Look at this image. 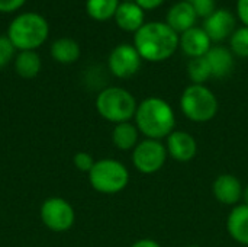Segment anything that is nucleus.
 I'll return each instance as SVG.
<instances>
[{
  "label": "nucleus",
  "instance_id": "9b49d317",
  "mask_svg": "<svg viewBox=\"0 0 248 247\" xmlns=\"http://www.w3.org/2000/svg\"><path fill=\"white\" fill-rule=\"evenodd\" d=\"M166 148L171 159L180 163H187L195 159L198 154V141L196 138L186 131L174 130L166 138Z\"/></svg>",
  "mask_w": 248,
  "mask_h": 247
},
{
  "label": "nucleus",
  "instance_id": "4be33fe9",
  "mask_svg": "<svg viewBox=\"0 0 248 247\" xmlns=\"http://www.w3.org/2000/svg\"><path fill=\"white\" fill-rule=\"evenodd\" d=\"M186 71L192 84H205L212 77L211 67L205 57L190 58V61L187 63Z\"/></svg>",
  "mask_w": 248,
  "mask_h": 247
},
{
  "label": "nucleus",
  "instance_id": "6ab92c4d",
  "mask_svg": "<svg viewBox=\"0 0 248 247\" xmlns=\"http://www.w3.org/2000/svg\"><path fill=\"white\" fill-rule=\"evenodd\" d=\"M112 143L118 150L132 151L140 143V131L132 121L116 124L112 131Z\"/></svg>",
  "mask_w": 248,
  "mask_h": 247
},
{
  "label": "nucleus",
  "instance_id": "7c9ffc66",
  "mask_svg": "<svg viewBox=\"0 0 248 247\" xmlns=\"http://www.w3.org/2000/svg\"><path fill=\"white\" fill-rule=\"evenodd\" d=\"M243 204L248 205V183L243 188Z\"/></svg>",
  "mask_w": 248,
  "mask_h": 247
},
{
  "label": "nucleus",
  "instance_id": "6e6552de",
  "mask_svg": "<svg viewBox=\"0 0 248 247\" xmlns=\"http://www.w3.org/2000/svg\"><path fill=\"white\" fill-rule=\"evenodd\" d=\"M39 217L42 224L54 233L68 231L76 221L73 205L60 197H51L45 199L41 205Z\"/></svg>",
  "mask_w": 248,
  "mask_h": 247
},
{
  "label": "nucleus",
  "instance_id": "c756f323",
  "mask_svg": "<svg viewBox=\"0 0 248 247\" xmlns=\"http://www.w3.org/2000/svg\"><path fill=\"white\" fill-rule=\"evenodd\" d=\"M129 247H161V245L153 239H141L138 242H135L134 245H131Z\"/></svg>",
  "mask_w": 248,
  "mask_h": 247
},
{
  "label": "nucleus",
  "instance_id": "5701e85b",
  "mask_svg": "<svg viewBox=\"0 0 248 247\" xmlns=\"http://www.w3.org/2000/svg\"><path fill=\"white\" fill-rule=\"evenodd\" d=\"M230 49L240 58H248V26H241L234 31L230 38Z\"/></svg>",
  "mask_w": 248,
  "mask_h": 247
},
{
  "label": "nucleus",
  "instance_id": "393cba45",
  "mask_svg": "<svg viewBox=\"0 0 248 247\" xmlns=\"http://www.w3.org/2000/svg\"><path fill=\"white\" fill-rule=\"evenodd\" d=\"M94 163H96V160L93 159V156L90 153H86V151H78L73 157L74 167L80 172H84V173H89L92 170V167L94 166Z\"/></svg>",
  "mask_w": 248,
  "mask_h": 247
},
{
  "label": "nucleus",
  "instance_id": "aec40b11",
  "mask_svg": "<svg viewBox=\"0 0 248 247\" xmlns=\"http://www.w3.org/2000/svg\"><path fill=\"white\" fill-rule=\"evenodd\" d=\"M42 68L41 57L36 51H19L15 57V71L22 79H33Z\"/></svg>",
  "mask_w": 248,
  "mask_h": 247
},
{
  "label": "nucleus",
  "instance_id": "423d86ee",
  "mask_svg": "<svg viewBox=\"0 0 248 247\" xmlns=\"http://www.w3.org/2000/svg\"><path fill=\"white\" fill-rule=\"evenodd\" d=\"M87 175L92 188L103 195L119 194L129 183V170L122 162L115 159L96 160Z\"/></svg>",
  "mask_w": 248,
  "mask_h": 247
},
{
  "label": "nucleus",
  "instance_id": "1a4fd4ad",
  "mask_svg": "<svg viewBox=\"0 0 248 247\" xmlns=\"http://www.w3.org/2000/svg\"><path fill=\"white\" fill-rule=\"evenodd\" d=\"M141 64L142 58L132 44L116 45L108 57L109 71L118 79H131L140 71Z\"/></svg>",
  "mask_w": 248,
  "mask_h": 247
},
{
  "label": "nucleus",
  "instance_id": "b1692460",
  "mask_svg": "<svg viewBox=\"0 0 248 247\" xmlns=\"http://www.w3.org/2000/svg\"><path fill=\"white\" fill-rule=\"evenodd\" d=\"M16 57V48L7 36L0 35V68L6 67Z\"/></svg>",
  "mask_w": 248,
  "mask_h": 247
},
{
  "label": "nucleus",
  "instance_id": "cd10ccee",
  "mask_svg": "<svg viewBox=\"0 0 248 247\" xmlns=\"http://www.w3.org/2000/svg\"><path fill=\"white\" fill-rule=\"evenodd\" d=\"M237 16L243 26H248V0H237Z\"/></svg>",
  "mask_w": 248,
  "mask_h": 247
},
{
  "label": "nucleus",
  "instance_id": "412c9836",
  "mask_svg": "<svg viewBox=\"0 0 248 247\" xmlns=\"http://www.w3.org/2000/svg\"><path fill=\"white\" fill-rule=\"evenodd\" d=\"M121 0H86V12L96 22L113 19Z\"/></svg>",
  "mask_w": 248,
  "mask_h": 247
},
{
  "label": "nucleus",
  "instance_id": "f03ea898",
  "mask_svg": "<svg viewBox=\"0 0 248 247\" xmlns=\"http://www.w3.org/2000/svg\"><path fill=\"white\" fill-rule=\"evenodd\" d=\"M134 124L145 138L163 141L176 130V114L166 99L150 96L138 103Z\"/></svg>",
  "mask_w": 248,
  "mask_h": 247
},
{
  "label": "nucleus",
  "instance_id": "f8f14e48",
  "mask_svg": "<svg viewBox=\"0 0 248 247\" xmlns=\"http://www.w3.org/2000/svg\"><path fill=\"white\" fill-rule=\"evenodd\" d=\"M243 183L231 173H222L217 176L212 183V194L215 199L222 205L235 207L243 201Z\"/></svg>",
  "mask_w": 248,
  "mask_h": 247
},
{
  "label": "nucleus",
  "instance_id": "a878e982",
  "mask_svg": "<svg viewBox=\"0 0 248 247\" xmlns=\"http://www.w3.org/2000/svg\"><path fill=\"white\" fill-rule=\"evenodd\" d=\"M187 1L193 6V9H195L198 17L206 19L209 15H212V13L217 10V7H215V0H187Z\"/></svg>",
  "mask_w": 248,
  "mask_h": 247
},
{
  "label": "nucleus",
  "instance_id": "f257e3e1",
  "mask_svg": "<svg viewBox=\"0 0 248 247\" xmlns=\"http://www.w3.org/2000/svg\"><path fill=\"white\" fill-rule=\"evenodd\" d=\"M132 45L144 61L161 63L179 49V33L166 22H145L134 33Z\"/></svg>",
  "mask_w": 248,
  "mask_h": 247
},
{
  "label": "nucleus",
  "instance_id": "39448f33",
  "mask_svg": "<svg viewBox=\"0 0 248 247\" xmlns=\"http://www.w3.org/2000/svg\"><path fill=\"white\" fill-rule=\"evenodd\" d=\"M180 109L189 121L206 124L217 116L219 102L208 86L190 83L180 96Z\"/></svg>",
  "mask_w": 248,
  "mask_h": 247
},
{
  "label": "nucleus",
  "instance_id": "20e7f679",
  "mask_svg": "<svg viewBox=\"0 0 248 247\" xmlns=\"http://www.w3.org/2000/svg\"><path fill=\"white\" fill-rule=\"evenodd\" d=\"M137 99L134 95L119 86H109L99 92L96 98V111L108 122L122 124L132 121L137 112Z\"/></svg>",
  "mask_w": 248,
  "mask_h": 247
},
{
  "label": "nucleus",
  "instance_id": "7ed1b4c3",
  "mask_svg": "<svg viewBox=\"0 0 248 247\" xmlns=\"http://www.w3.org/2000/svg\"><path fill=\"white\" fill-rule=\"evenodd\" d=\"M49 35L46 19L36 12H23L17 15L7 28V38L16 51H35Z\"/></svg>",
  "mask_w": 248,
  "mask_h": 247
},
{
  "label": "nucleus",
  "instance_id": "9d476101",
  "mask_svg": "<svg viewBox=\"0 0 248 247\" xmlns=\"http://www.w3.org/2000/svg\"><path fill=\"white\" fill-rule=\"evenodd\" d=\"M237 20L235 16L227 9H217L212 15L203 19V29L211 38L212 42H222L227 38H231L234 33Z\"/></svg>",
  "mask_w": 248,
  "mask_h": 247
},
{
  "label": "nucleus",
  "instance_id": "2f4dec72",
  "mask_svg": "<svg viewBox=\"0 0 248 247\" xmlns=\"http://www.w3.org/2000/svg\"><path fill=\"white\" fill-rule=\"evenodd\" d=\"M185 247H199V246H196V245H190V246H185Z\"/></svg>",
  "mask_w": 248,
  "mask_h": 247
},
{
  "label": "nucleus",
  "instance_id": "c85d7f7f",
  "mask_svg": "<svg viewBox=\"0 0 248 247\" xmlns=\"http://www.w3.org/2000/svg\"><path fill=\"white\" fill-rule=\"evenodd\" d=\"M144 12H148V10H155V9H158L163 3H164V0H134Z\"/></svg>",
  "mask_w": 248,
  "mask_h": 247
},
{
  "label": "nucleus",
  "instance_id": "ddd939ff",
  "mask_svg": "<svg viewBox=\"0 0 248 247\" xmlns=\"http://www.w3.org/2000/svg\"><path fill=\"white\" fill-rule=\"evenodd\" d=\"M179 48L189 58L205 57L212 48V41L203 28L193 26L179 35Z\"/></svg>",
  "mask_w": 248,
  "mask_h": 247
},
{
  "label": "nucleus",
  "instance_id": "0eeeda50",
  "mask_svg": "<svg viewBox=\"0 0 248 247\" xmlns=\"http://www.w3.org/2000/svg\"><path fill=\"white\" fill-rule=\"evenodd\" d=\"M166 144L160 140L144 138L132 150L131 160L134 167L142 175H153L161 170L167 162Z\"/></svg>",
  "mask_w": 248,
  "mask_h": 247
},
{
  "label": "nucleus",
  "instance_id": "4468645a",
  "mask_svg": "<svg viewBox=\"0 0 248 247\" xmlns=\"http://www.w3.org/2000/svg\"><path fill=\"white\" fill-rule=\"evenodd\" d=\"M196 20H198V15H196L193 6L187 0L174 3L166 15V23L179 35L183 33L185 31L196 26L195 25Z\"/></svg>",
  "mask_w": 248,
  "mask_h": 247
},
{
  "label": "nucleus",
  "instance_id": "bb28decb",
  "mask_svg": "<svg viewBox=\"0 0 248 247\" xmlns=\"http://www.w3.org/2000/svg\"><path fill=\"white\" fill-rule=\"evenodd\" d=\"M25 3L26 0H0V13H13Z\"/></svg>",
  "mask_w": 248,
  "mask_h": 247
},
{
  "label": "nucleus",
  "instance_id": "f3484780",
  "mask_svg": "<svg viewBox=\"0 0 248 247\" xmlns=\"http://www.w3.org/2000/svg\"><path fill=\"white\" fill-rule=\"evenodd\" d=\"M227 230L232 240L248 247V205L238 204L232 207L227 218Z\"/></svg>",
  "mask_w": 248,
  "mask_h": 247
},
{
  "label": "nucleus",
  "instance_id": "dca6fc26",
  "mask_svg": "<svg viewBox=\"0 0 248 247\" xmlns=\"http://www.w3.org/2000/svg\"><path fill=\"white\" fill-rule=\"evenodd\" d=\"M234 54L231 52L230 48L224 45H212V48L208 51L205 55L209 67L212 77L215 79H225L231 74L234 68Z\"/></svg>",
  "mask_w": 248,
  "mask_h": 247
},
{
  "label": "nucleus",
  "instance_id": "2eb2a0df",
  "mask_svg": "<svg viewBox=\"0 0 248 247\" xmlns=\"http://www.w3.org/2000/svg\"><path fill=\"white\" fill-rule=\"evenodd\" d=\"M113 19L119 29L135 33L145 23V12L135 1H121Z\"/></svg>",
  "mask_w": 248,
  "mask_h": 247
},
{
  "label": "nucleus",
  "instance_id": "a211bd4d",
  "mask_svg": "<svg viewBox=\"0 0 248 247\" xmlns=\"http://www.w3.org/2000/svg\"><path fill=\"white\" fill-rule=\"evenodd\" d=\"M49 52H51V57L54 61H57L60 64H73L80 58L81 49L76 39L62 36V38L55 39L51 44Z\"/></svg>",
  "mask_w": 248,
  "mask_h": 247
}]
</instances>
